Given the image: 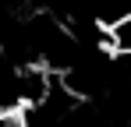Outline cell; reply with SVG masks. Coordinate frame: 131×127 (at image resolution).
<instances>
[{
  "label": "cell",
  "mask_w": 131,
  "mask_h": 127,
  "mask_svg": "<svg viewBox=\"0 0 131 127\" xmlns=\"http://www.w3.org/2000/svg\"><path fill=\"white\" fill-rule=\"evenodd\" d=\"M0 127H28L18 109H0Z\"/></svg>",
  "instance_id": "1"
}]
</instances>
